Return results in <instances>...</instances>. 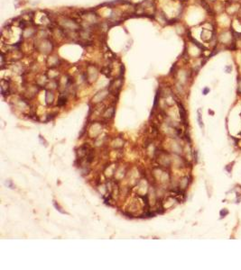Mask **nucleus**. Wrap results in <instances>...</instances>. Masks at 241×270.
<instances>
[{"instance_id":"f257e3e1","label":"nucleus","mask_w":241,"mask_h":270,"mask_svg":"<svg viewBox=\"0 0 241 270\" xmlns=\"http://www.w3.org/2000/svg\"><path fill=\"white\" fill-rule=\"evenodd\" d=\"M55 23L65 32H79L81 28L80 21L66 15H59L55 18Z\"/></svg>"},{"instance_id":"f03ea898","label":"nucleus","mask_w":241,"mask_h":270,"mask_svg":"<svg viewBox=\"0 0 241 270\" xmlns=\"http://www.w3.org/2000/svg\"><path fill=\"white\" fill-rule=\"evenodd\" d=\"M34 45L35 50L44 55H50L54 50V41L51 37L41 40L35 39Z\"/></svg>"},{"instance_id":"7ed1b4c3","label":"nucleus","mask_w":241,"mask_h":270,"mask_svg":"<svg viewBox=\"0 0 241 270\" xmlns=\"http://www.w3.org/2000/svg\"><path fill=\"white\" fill-rule=\"evenodd\" d=\"M37 31H38V29L32 24H27L26 26L22 28L21 37H22V39H25V40H30V39L35 38Z\"/></svg>"},{"instance_id":"20e7f679","label":"nucleus","mask_w":241,"mask_h":270,"mask_svg":"<svg viewBox=\"0 0 241 270\" xmlns=\"http://www.w3.org/2000/svg\"><path fill=\"white\" fill-rule=\"evenodd\" d=\"M61 62H62L61 58L58 55H56V54L52 53V54H50V55H48L47 64H48V66H49V67H51V69L57 68L58 66H60Z\"/></svg>"},{"instance_id":"39448f33","label":"nucleus","mask_w":241,"mask_h":270,"mask_svg":"<svg viewBox=\"0 0 241 270\" xmlns=\"http://www.w3.org/2000/svg\"><path fill=\"white\" fill-rule=\"evenodd\" d=\"M98 70L94 65H89L86 72V80H95L98 78Z\"/></svg>"},{"instance_id":"423d86ee","label":"nucleus","mask_w":241,"mask_h":270,"mask_svg":"<svg viewBox=\"0 0 241 270\" xmlns=\"http://www.w3.org/2000/svg\"><path fill=\"white\" fill-rule=\"evenodd\" d=\"M178 106H179V110H180L181 118L182 122L185 124V123H186V112H185V109H184L183 105H182L180 102H178Z\"/></svg>"},{"instance_id":"0eeeda50","label":"nucleus","mask_w":241,"mask_h":270,"mask_svg":"<svg viewBox=\"0 0 241 270\" xmlns=\"http://www.w3.org/2000/svg\"><path fill=\"white\" fill-rule=\"evenodd\" d=\"M9 89V83L6 80H2L1 81V92L3 95H5L6 92H8Z\"/></svg>"},{"instance_id":"6e6552de","label":"nucleus","mask_w":241,"mask_h":270,"mask_svg":"<svg viewBox=\"0 0 241 270\" xmlns=\"http://www.w3.org/2000/svg\"><path fill=\"white\" fill-rule=\"evenodd\" d=\"M54 94L51 91H47L46 92V98H45V100H46V102L48 104L52 103L53 100H54Z\"/></svg>"},{"instance_id":"1a4fd4ad","label":"nucleus","mask_w":241,"mask_h":270,"mask_svg":"<svg viewBox=\"0 0 241 270\" xmlns=\"http://www.w3.org/2000/svg\"><path fill=\"white\" fill-rule=\"evenodd\" d=\"M66 101H67L66 96H65V95H61V96L59 97V100H58V104H59V105H63V104H65Z\"/></svg>"},{"instance_id":"9d476101","label":"nucleus","mask_w":241,"mask_h":270,"mask_svg":"<svg viewBox=\"0 0 241 270\" xmlns=\"http://www.w3.org/2000/svg\"><path fill=\"white\" fill-rule=\"evenodd\" d=\"M236 17L237 19V21L240 23L241 22V5L239 6V7L237 8V13H236Z\"/></svg>"},{"instance_id":"9b49d317","label":"nucleus","mask_w":241,"mask_h":270,"mask_svg":"<svg viewBox=\"0 0 241 270\" xmlns=\"http://www.w3.org/2000/svg\"><path fill=\"white\" fill-rule=\"evenodd\" d=\"M237 95H241V78H238V79H237Z\"/></svg>"},{"instance_id":"f8f14e48","label":"nucleus","mask_w":241,"mask_h":270,"mask_svg":"<svg viewBox=\"0 0 241 270\" xmlns=\"http://www.w3.org/2000/svg\"><path fill=\"white\" fill-rule=\"evenodd\" d=\"M198 122H199V124H200L201 128H203V124H202V120L201 110H199V111H198Z\"/></svg>"},{"instance_id":"ddd939ff","label":"nucleus","mask_w":241,"mask_h":270,"mask_svg":"<svg viewBox=\"0 0 241 270\" xmlns=\"http://www.w3.org/2000/svg\"><path fill=\"white\" fill-rule=\"evenodd\" d=\"M220 216H221V218H223V217H225V216L228 213V210H226V209H222L221 211H220Z\"/></svg>"},{"instance_id":"4468645a","label":"nucleus","mask_w":241,"mask_h":270,"mask_svg":"<svg viewBox=\"0 0 241 270\" xmlns=\"http://www.w3.org/2000/svg\"><path fill=\"white\" fill-rule=\"evenodd\" d=\"M231 70H232V66H231V65H228V66L225 67V71H226L227 73H230Z\"/></svg>"},{"instance_id":"2eb2a0df","label":"nucleus","mask_w":241,"mask_h":270,"mask_svg":"<svg viewBox=\"0 0 241 270\" xmlns=\"http://www.w3.org/2000/svg\"><path fill=\"white\" fill-rule=\"evenodd\" d=\"M209 92H210V88H209V87H205V88L202 90V94H203V95H207Z\"/></svg>"},{"instance_id":"dca6fc26","label":"nucleus","mask_w":241,"mask_h":270,"mask_svg":"<svg viewBox=\"0 0 241 270\" xmlns=\"http://www.w3.org/2000/svg\"><path fill=\"white\" fill-rule=\"evenodd\" d=\"M208 2H210V3H215L216 1H218V0H207Z\"/></svg>"}]
</instances>
